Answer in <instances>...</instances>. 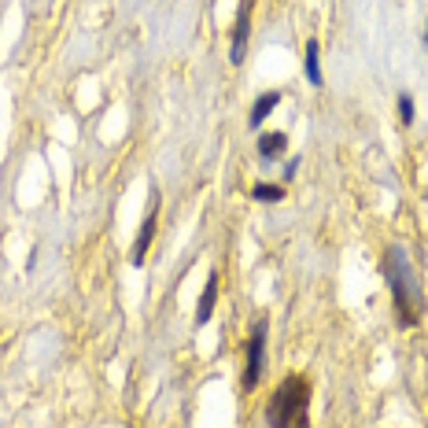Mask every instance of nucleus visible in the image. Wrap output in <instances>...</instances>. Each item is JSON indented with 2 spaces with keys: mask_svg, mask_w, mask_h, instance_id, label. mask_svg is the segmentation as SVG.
<instances>
[{
  "mask_svg": "<svg viewBox=\"0 0 428 428\" xmlns=\"http://www.w3.org/2000/svg\"><path fill=\"white\" fill-rule=\"evenodd\" d=\"M381 274L388 281V288H392V303H395L399 321H403V325H418L421 314H425V288H421V277H418V270H413L406 248L392 244L381 258Z\"/></svg>",
  "mask_w": 428,
  "mask_h": 428,
  "instance_id": "nucleus-1",
  "label": "nucleus"
},
{
  "mask_svg": "<svg viewBox=\"0 0 428 428\" xmlns=\"http://www.w3.org/2000/svg\"><path fill=\"white\" fill-rule=\"evenodd\" d=\"M270 428H310V381L303 373H288L266 403Z\"/></svg>",
  "mask_w": 428,
  "mask_h": 428,
  "instance_id": "nucleus-2",
  "label": "nucleus"
},
{
  "mask_svg": "<svg viewBox=\"0 0 428 428\" xmlns=\"http://www.w3.org/2000/svg\"><path fill=\"white\" fill-rule=\"evenodd\" d=\"M263 366H266V318H258L248 336V351H244V392H255L258 388Z\"/></svg>",
  "mask_w": 428,
  "mask_h": 428,
  "instance_id": "nucleus-3",
  "label": "nucleus"
},
{
  "mask_svg": "<svg viewBox=\"0 0 428 428\" xmlns=\"http://www.w3.org/2000/svg\"><path fill=\"white\" fill-rule=\"evenodd\" d=\"M155 226H159V189H152V200H148V211H145V222H140V233L133 240V251H129V263L140 266L152 251V240H155Z\"/></svg>",
  "mask_w": 428,
  "mask_h": 428,
  "instance_id": "nucleus-4",
  "label": "nucleus"
},
{
  "mask_svg": "<svg viewBox=\"0 0 428 428\" xmlns=\"http://www.w3.org/2000/svg\"><path fill=\"white\" fill-rule=\"evenodd\" d=\"M248 30H251V0H240L237 26H233V41H229V63H233V67H240V63H244V48H248Z\"/></svg>",
  "mask_w": 428,
  "mask_h": 428,
  "instance_id": "nucleus-5",
  "label": "nucleus"
},
{
  "mask_svg": "<svg viewBox=\"0 0 428 428\" xmlns=\"http://www.w3.org/2000/svg\"><path fill=\"white\" fill-rule=\"evenodd\" d=\"M214 303H218V270H211V277H207V284H203V295L196 303V325H207V321H211Z\"/></svg>",
  "mask_w": 428,
  "mask_h": 428,
  "instance_id": "nucleus-6",
  "label": "nucleus"
},
{
  "mask_svg": "<svg viewBox=\"0 0 428 428\" xmlns=\"http://www.w3.org/2000/svg\"><path fill=\"white\" fill-rule=\"evenodd\" d=\"M277 103H281V93H277V89H270V93H258V100L251 103V115H248V122L258 129V126H263V122L270 119V115L277 111Z\"/></svg>",
  "mask_w": 428,
  "mask_h": 428,
  "instance_id": "nucleus-7",
  "label": "nucleus"
},
{
  "mask_svg": "<svg viewBox=\"0 0 428 428\" xmlns=\"http://www.w3.org/2000/svg\"><path fill=\"white\" fill-rule=\"evenodd\" d=\"M284 148H288V133H263V137H258V159H263V163L281 159Z\"/></svg>",
  "mask_w": 428,
  "mask_h": 428,
  "instance_id": "nucleus-8",
  "label": "nucleus"
},
{
  "mask_svg": "<svg viewBox=\"0 0 428 428\" xmlns=\"http://www.w3.org/2000/svg\"><path fill=\"white\" fill-rule=\"evenodd\" d=\"M321 45L318 41H307V56H303V71H307V82L314 85V89H321L325 85V78H321Z\"/></svg>",
  "mask_w": 428,
  "mask_h": 428,
  "instance_id": "nucleus-9",
  "label": "nucleus"
},
{
  "mask_svg": "<svg viewBox=\"0 0 428 428\" xmlns=\"http://www.w3.org/2000/svg\"><path fill=\"white\" fill-rule=\"evenodd\" d=\"M251 196L258 203H281L284 200V185H274V181H258V185H251Z\"/></svg>",
  "mask_w": 428,
  "mask_h": 428,
  "instance_id": "nucleus-10",
  "label": "nucleus"
},
{
  "mask_svg": "<svg viewBox=\"0 0 428 428\" xmlns=\"http://www.w3.org/2000/svg\"><path fill=\"white\" fill-rule=\"evenodd\" d=\"M399 122L413 126V96L410 93H399Z\"/></svg>",
  "mask_w": 428,
  "mask_h": 428,
  "instance_id": "nucleus-11",
  "label": "nucleus"
},
{
  "mask_svg": "<svg viewBox=\"0 0 428 428\" xmlns=\"http://www.w3.org/2000/svg\"><path fill=\"white\" fill-rule=\"evenodd\" d=\"M295 170H300V159H292L288 166H284V181H292V177H295Z\"/></svg>",
  "mask_w": 428,
  "mask_h": 428,
  "instance_id": "nucleus-12",
  "label": "nucleus"
},
{
  "mask_svg": "<svg viewBox=\"0 0 428 428\" xmlns=\"http://www.w3.org/2000/svg\"><path fill=\"white\" fill-rule=\"evenodd\" d=\"M425 52H428V26H425Z\"/></svg>",
  "mask_w": 428,
  "mask_h": 428,
  "instance_id": "nucleus-13",
  "label": "nucleus"
}]
</instances>
